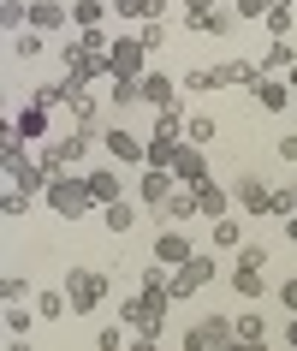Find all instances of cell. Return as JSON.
Returning a JSON list of instances; mask_svg holds the SVG:
<instances>
[{
  "label": "cell",
  "instance_id": "cell-1",
  "mask_svg": "<svg viewBox=\"0 0 297 351\" xmlns=\"http://www.w3.org/2000/svg\"><path fill=\"white\" fill-rule=\"evenodd\" d=\"M167 304H172V292L137 286L131 298H119V322H125L131 333H143V339H161V333H167Z\"/></svg>",
  "mask_w": 297,
  "mask_h": 351
},
{
  "label": "cell",
  "instance_id": "cell-2",
  "mask_svg": "<svg viewBox=\"0 0 297 351\" xmlns=\"http://www.w3.org/2000/svg\"><path fill=\"white\" fill-rule=\"evenodd\" d=\"M48 208L66 215V221H83V215L95 208L90 179H77V173H54V179H48Z\"/></svg>",
  "mask_w": 297,
  "mask_h": 351
},
{
  "label": "cell",
  "instance_id": "cell-3",
  "mask_svg": "<svg viewBox=\"0 0 297 351\" xmlns=\"http://www.w3.org/2000/svg\"><path fill=\"white\" fill-rule=\"evenodd\" d=\"M113 292V280L101 274V268H72L66 274V298H72V315H90L101 310V298Z\"/></svg>",
  "mask_w": 297,
  "mask_h": 351
},
{
  "label": "cell",
  "instance_id": "cell-4",
  "mask_svg": "<svg viewBox=\"0 0 297 351\" xmlns=\"http://www.w3.org/2000/svg\"><path fill=\"white\" fill-rule=\"evenodd\" d=\"M261 274H268V250L244 239L238 244V262H232V292H238V298H261Z\"/></svg>",
  "mask_w": 297,
  "mask_h": 351
},
{
  "label": "cell",
  "instance_id": "cell-5",
  "mask_svg": "<svg viewBox=\"0 0 297 351\" xmlns=\"http://www.w3.org/2000/svg\"><path fill=\"white\" fill-rule=\"evenodd\" d=\"M214 274H220V268H214V256H203V250H196L185 268H172V286H167L172 304H185V298H196L203 286H214Z\"/></svg>",
  "mask_w": 297,
  "mask_h": 351
},
{
  "label": "cell",
  "instance_id": "cell-6",
  "mask_svg": "<svg viewBox=\"0 0 297 351\" xmlns=\"http://www.w3.org/2000/svg\"><path fill=\"white\" fill-rule=\"evenodd\" d=\"M101 149H107L119 167H148V143L137 137V131H125V125H107V131H101Z\"/></svg>",
  "mask_w": 297,
  "mask_h": 351
},
{
  "label": "cell",
  "instance_id": "cell-7",
  "mask_svg": "<svg viewBox=\"0 0 297 351\" xmlns=\"http://www.w3.org/2000/svg\"><path fill=\"white\" fill-rule=\"evenodd\" d=\"M107 66H113V77H143V72H148V48H143V36H113Z\"/></svg>",
  "mask_w": 297,
  "mask_h": 351
},
{
  "label": "cell",
  "instance_id": "cell-8",
  "mask_svg": "<svg viewBox=\"0 0 297 351\" xmlns=\"http://www.w3.org/2000/svg\"><path fill=\"white\" fill-rule=\"evenodd\" d=\"M244 90L256 95V108H261V113H292V108H297L292 84H279V77H268V72H256L250 84H244Z\"/></svg>",
  "mask_w": 297,
  "mask_h": 351
},
{
  "label": "cell",
  "instance_id": "cell-9",
  "mask_svg": "<svg viewBox=\"0 0 297 351\" xmlns=\"http://www.w3.org/2000/svg\"><path fill=\"white\" fill-rule=\"evenodd\" d=\"M226 339H238V333H232V315H203V322H196V328H185V351H214V346H226Z\"/></svg>",
  "mask_w": 297,
  "mask_h": 351
},
{
  "label": "cell",
  "instance_id": "cell-10",
  "mask_svg": "<svg viewBox=\"0 0 297 351\" xmlns=\"http://www.w3.org/2000/svg\"><path fill=\"white\" fill-rule=\"evenodd\" d=\"M60 60H66V72H72L77 84H95V77H113L107 54H90V48H77V42H66V48H60Z\"/></svg>",
  "mask_w": 297,
  "mask_h": 351
},
{
  "label": "cell",
  "instance_id": "cell-11",
  "mask_svg": "<svg viewBox=\"0 0 297 351\" xmlns=\"http://www.w3.org/2000/svg\"><path fill=\"white\" fill-rule=\"evenodd\" d=\"M172 191H179V179H172V173L143 167V179H137V203H143V208H155V215H161V203H167Z\"/></svg>",
  "mask_w": 297,
  "mask_h": 351
},
{
  "label": "cell",
  "instance_id": "cell-12",
  "mask_svg": "<svg viewBox=\"0 0 297 351\" xmlns=\"http://www.w3.org/2000/svg\"><path fill=\"white\" fill-rule=\"evenodd\" d=\"M185 24L203 30V36H226V30L238 24V12H232V6H185Z\"/></svg>",
  "mask_w": 297,
  "mask_h": 351
},
{
  "label": "cell",
  "instance_id": "cell-13",
  "mask_svg": "<svg viewBox=\"0 0 297 351\" xmlns=\"http://www.w3.org/2000/svg\"><path fill=\"white\" fill-rule=\"evenodd\" d=\"M190 256H196V250H190L185 232H179V226H161V239H155V262H161V268H185Z\"/></svg>",
  "mask_w": 297,
  "mask_h": 351
},
{
  "label": "cell",
  "instance_id": "cell-14",
  "mask_svg": "<svg viewBox=\"0 0 297 351\" xmlns=\"http://www.w3.org/2000/svg\"><path fill=\"white\" fill-rule=\"evenodd\" d=\"M77 95H83V84L66 72V77H54V84H36V90H30V101H36V108H72Z\"/></svg>",
  "mask_w": 297,
  "mask_h": 351
},
{
  "label": "cell",
  "instance_id": "cell-15",
  "mask_svg": "<svg viewBox=\"0 0 297 351\" xmlns=\"http://www.w3.org/2000/svg\"><path fill=\"white\" fill-rule=\"evenodd\" d=\"M232 197H238L244 215H268V208H274V185H261L256 173H244L238 185H232Z\"/></svg>",
  "mask_w": 297,
  "mask_h": 351
},
{
  "label": "cell",
  "instance_id": "cell-16",
  "mask_svg": "<svg viewBox=\"0 0 297 351\" xmlns=\"http://www.w3.org/2000/svg\"><path fill=\"white\" fill-rule=\"evenodd\" d=\"M172 179H179V185H203V179H208V161H203V149H196V143H179V155H172Z\"/></svg>",
  "mask_w": 297,
  "mask_h": 351
},
{
  "label": "cell",
  "instance_id": "cell-17",
  "mask_svg": "<svg viewBox=\"0 0 297 351\" xmlns=\"http://www.w3.org/2000/svg\"><path fill=\"white\" fill-rule=\"evenodd\" d=\"M60 24H72L66 0H30V30H60Z\"/></svg>",
  "mask_w": 297,
  "mask_h": 351
},
{
  "label": "cell",
  "instance_id": "cell-18",
  "mask_svg": "<svg viewBox=\"0 0 297 351\" xmlns=\"http://www.w3.org/2000/svg\"><path fill=\"white\" fill-rule=\"evenodd\" d=\"M83 179H90L95 208H107V203H119V197H125V185H119V173H113V167H95V173H83Z\"/></svg>",
  "mask_w": 297,
  "mask_h": 351
},
{
  "label": "cell",
  "instance_id": "cell-19",
  "mask_svg": "<svg viewBox=\"0 0 297 351\" xmlns=\"http://www.w3.org/2000/svg\"><path fill=\"white\" fill-rule=\"evenodd\" d=\"M12 131H18L24 143H42V137H48V108H36V101L18 108V113H12Z\"/></svg>",
  "mask_w": 297,
  "mask_h": 351
},
{
  "label": "cell",
  "instance_id": "cell-20",
  "mask_svg": "<svg viewBox=\"0 0 297 351\" xmlns=\"http://www.w3.org/2000/svg\"><path fill=\"white\" fill-rule=\"evenodd\" d=\"M190 191H196V215H208V221H220L226 203H232V191H220L214 179H203V185H190Z\"/></svg>",
  "mask_w": 297,
  "mask_h": 351
},
{
  "label": "cell",
  "instance_id": "cell-21",
  "mask_svg": "<svg viewBox=\"0 0 297 351\" xmlns=\"http://www.w3.org/2000/svg\"><path fill=\"white\" fill-rule=\"evenodd\" d=\"M190 215H196V191L179 185L167 203H161V226H179V221H190Z\"/></svg>",
  "mask_w": 297,
  "mask_h": 351
},
{
  "label": "cell",
  "instance_id": "cell-22",
  "mask_svg": "<svg viewBox=\"0 0 297 351\" xmlns=\"http://www.w3.org/2000/svg\"><path fill=\"white\" fill-rule=\"evenodd\" d=\"M208 72H214V90H220V84H250L256 66H250L244 54H232V60H220V66H208Z\"/></svg>",
  "mask_w": 297,
  "mask_h": 351
},
{
  "label": "cell",
  "instance_id": "cell-23",
  "mask_svg": "<svg viewBox=\"0 0 297 351\" xmlns=\"http://www.w3.org/2000/svg\"><path fill=\"white\" fill-rule=\"evenodd\" d=\"M172 95H179V84H172L167 72H143V101L148 108H167Z\"/></svg>",
  "mask_w": 297,
  "mask_h": 351
},
{
  "label": "cell",
  "instance_id": "cell-24",
  "mask_svg": "<svg viewBox=\"0 0 297 351\" xmlns=\"http://www.w3.org/2000/svg\"><path fill=\"white\" fill-rule=\"evenodd\" d=\"M101 221H107V232H113V239H125L131 226H137V203H125V197H119V203H107V208H101Z\"/></svg>",
  "mask_w": 297,
  "mask_h": 351
},
{
  "label": "cell",
  "instance_id": "cell-25",
  "mask_svg": "<svg viewBox=\"0 0 297 351\" xmlns=\"http://www.w3.org/2000/svg\"><path fill=\"white\" fill-rule=\"evenodd\" d=\"M36 315H42V322L72 315V298H66V286H48V292H36Z\"/></svg>",
  "mask_w": 297,
  "mask_h": 351
},
{
  "label": "cell",
  "instance_id": "cell-26",
  "mask_svg": "<svg viewBox=\"0 0 297 351\" xmlns=\"http://www.w3.org/2000/svg\"><path fill=\"white\" fill-rule=\"evenodd\" d=\"M107 6H113V0H77V6H72V24H77V30H101Z\"/></svg>",
  "mask_w": 297,
  "mask_h": 351
},
{
  "label": "cell",
  "instance_id": "cell-27",
  "mask_svg": "<svg viewBox=\"0 0 297 351\" xmlns=\"http://www.w3.org/2000/svg\"><path fill=\"white\" fill-rule=\"evenodd\" d=\"M42 315H36V304H30V310H24V304H6V333H12V339H24V333L36 328Z\"/></svg>",
  "mask_w": 297,
  "mask_h": 351
},
{
  "label": "cell",
  "instance_id": "cell-28",
  "mask_svg": "<svg viewBox=\"0 0 297 351\" xmlns=\"http://www.w3.org/2000/svg\"><path fill=\"white\" fill-rule=\"evenodd\" d=\"M232 333H238V339H250V346H261V339H268V322H261L256 310H244V315H232Z\"/></svg>",
  "mask_w": 297,
  "mask_h": 351
},
{
  "label": "cell",
  "instance_id": "cell-29",
  "mask_svg": "<svg viewBox=\"0 0 297 351\" xmlns=\"http://www.w3.org/2000/svg\"><path fill=\"white\" fill-rule=\"evenodd\" d=\"M42 48H48V30H18L12 36V60H36Z\"/></svg>",
  "mask_w": 297,
  "mask_h": 351
},
{
  "label": "cell",
  "instance_id": "cell-30",
  "mask_svg": "<svg viewBox=\"0 0 297 351\" xmlns=\"http://www.w3.org/2000/svg\"><path fill=\"white\" fill-rule=\"evenodd\" d=\"M185 143H196V149L214 143V119H208V113H190L185 119Z\"/></svg>",
  "mask_w": 297,
  "mask_h": 351
},
{
  "label": "cell",
  "instance_id": "cell-31",
  "mask_svg": "<svg viewBox=\"0 0 297 351\" xmlns=\"http://www.w3.org/2000/svg\"><path fill=\"white\" fill-rule=\"evenodd\" d=\"M72 119H77V131H101V108H95V95H77V101H72Z\"/></svg>",
  "mask_w": 297,
  "mask_h": 351
},
{
  "label": "cell",
  "instance_id": "cell-32",
  "mask_svg": "<svg viewBox=\"0 0 297 351\" xmlns=\"http://www.w3.org/2000/svg\"><path fill=\"white\" fill-rule=\"evenodd\" d=\"M244 244V226L232 221V215H220V221H214V250H238Z\"/></svg>",
  "mask_w": 297,
  "mask_h": 351
},
{
  "label": "cell",
  "instance_id": "cell-33",
  "mask_svg": "<svg viewBox=\"0 0 297 351\" xmlns=\"http://www.w3.org/2000/svg\"><path fill=\"white\" fill-rule=\"evenodd\" d=\"M279 66H292V42L274 36L268 48H261V72H279Z\"/></svg>",
  "mask_w": 297,
  "mask_h": 351
},
{
  "label": "cell",
  "instance_id": "cell-34",
  "mask_svg": "<svg viewBox=\"0 0 297 351\" xmlns=\"http://www.w3.org/2000/svg\"><path fill=\"white\" fill-rule=\"evenodd\" d=\"M172 155H179V143H167V137H148V167L172 173Z\"/></svg>",
  "mask_w": 297,
  "mask_h": 351
},
{
  "label": "cell",
  "instance_id": "cell-35",
  "mask_svg": "<svg viewBox=\"0 0 297 351\" xmlns=\"http://www.w3.org/2000/svg\"><path fill=\"white\" fill-rule=\"evenodd\" d=\"M292 24H297V12L285 6V0H279V6H268V36H285Z\"/></svg>",
  "mask_w": 297,
  "mask_h": 351
},
{
  "label": "cell",
  "instance_id": "cell-36",
  "mask_svg": "<svg viewBox=\"0 0 297 351\" xmlns=\"http://www.w3.org/2000/svg\"><path fill=\"white\" fill-rule=\"evenodd\" d=\"M30 203H36L30 191H6V197H0V208H6V221H18V215H30Z\"/></svg>",
  "mask_w": 297,
  "mask_h": 351
},
{
  "label": "cell",
  "instance_id": "cell-37",
  "mask_svg": "<svg viewBox=\"0 0 297 351\" xmlns=\"http://www.w3.org/2000/svg\"><path fill=\"white\" fill-rule=\"evenodd\" d=\"M137 36H143V48L155 54V48L167 42V19H143V30H137Z\"/></svg>",
  "mask_w": 297,
  "mask_h": 351
},
{
  "label": "cell",
  "instance_id": "cell-38",
  "mask_svg": "<svg viewBox=\"0 0 297 351\" xmlns=\"http://www.w3.org/2000/svg\"><path fill=\"white\" fill-rule=\"evenodd\" d=\"M24 292H30V280H24V274H6V280H0V298H6V304H18Z\"/></svg>",
  "mask_w": 297,
  "mask_h": 351
},
{
  "label": "cell",
  "instance_id": "cell-39",
  "mask_svg": "<svg viewBox=\"0 0 297 351\" xmlns=\"http://www.w3.org/2000/svg\"><path fill=\"white\" fill-rule=\"evenodd\" d=\"M268 6H274V0H232L238 19H268Z\"/></svg>",
  "mask_w": 297,
  "mask_h": 351
},
{
  "label": "cell",
  "instance_id": "cell-40",
  "mask_svg": "<svg viewBox=\"0 0 297 351\" xmlns=\"http://www.w3.org/2000/svg\"><path fill=\"white\" fill-rule=\"evenodd\" d=\"M185 90H190V95H203V90H214V72H185Z\"/></svg>",
  "mask_w": 297,
  "mask_h": 351
},
{
  "label": "cell",
  "instance_id": "cell-41",
  "mask_svg": "<svg viewBox=\"0 0 297 351\" xmlns=\"http://www.w3.org/2000/svg\"><path fill=\"white\" fill-rule=\"evenodd\" d=\"M279 161H297V131H285V137H279Z\"/></svg>",
  "mask_w": 297,
  "mask_h": 351
},
{
  "label": "cell",
  "instance_id": "cell-42",
  "mask_svg": "<svg viewBox=\"0 0 297 351\" xmlns=\"http://www.w3.org/2000/svg\"><path fill=\"white\" fill-rule=\"evenodd\" d=\"M279 304H285V310L297 315V280H285V286H279Z\"/></svg>",
  "mask_w": 297,
  "mask_h": 351
},
{
  "label": "cell",
  "instance_id": "cell-43",
  "mask_svg": "<svg viewBox=\"0 0 297 351\" xmlns=\"http://www.w3.org/2000/svg\"><path fill=\"white\" fill-rule=\"evenodd\" d=\"M214 351H268V339H261V346H250V339H226V346H214Z\"/></svg>",
  "mask_w": 297,
  "mask_h": 351
},
{
  "label": "cell",
  "instance_id": "cell-44",
  "mask_svg": "<svg viewBox=\"0 0 297 351\" xmlns=\"http://www.w3.org/2000/svg\"><path fill=\"white\" fill-rule=\"evenodd\" d=\"M125 351H161V339H143V333H131V346Z\"/></svg>",
  "mask_w": 297,
  "mask_h": 351
},
{
  "label": "cell",
  "instance_id": "cell-45",
  "mask_svg": "<svg viewBox=\"0 0 297 351\" xmlns=\"http://www.w3.org/2000/svg\"><path fill=\"white\" fill-rule=\"evenodd\" d=\"M6 351H36V346H30V339H6Z\"/></svg>",
  "mask_w": 297,
  "mask_h": 351
},
{
  "label": "cell",
  "instance_id": "cell-46",
  "mask_svg": "<svg viewBox=\"0 0 297 351\" xmlns=\"http://www.w3.org/2000/svg\"><path fill=\"white\" fill-rule=\"evenodd\" d=\"M285 239H292V244H297V215H292V221H285Z\"/></svg>",
  "mask_w": 297,
  "mask_h": 351
},
{
  "label": "cell",
  "instance_id": "cell-47",
  "mask_svg": "<svg viewBox=\"0 0 297 351\" xmlns=\"http://www.w3.org/2000/svg\"><path fill=\"white\" fill-rule=\"evenodd\" d=\"M285 339H292V351H297V315H292V328H285Z\"/></svg>",
  "mask_w": 297,
  "mask_h": 351
},
{
  "label": "cell",
  "instance_id": "cell-48",
  "mask_svg": "<svg viewBox=\"0 0 297 351\" xmlns=\"http://www.w3.org/2000/svg\"><path fill=\"white\" fill-rule=\"evenodd\" d=\"M190 6H220V0H190Z\"/></svg>",
  "mask_w": 297,
  "mask_h": 351
},
{
  "label": "cell",
  "instance_id": "cell-49",
  "mask_svg": "<svg viewBox=\"0 0 297 351\" xmlns=\"http://www.w3.org/2000/svg\"><path fill=\"white\" fill-rule=\"evenodd\" d=\"M292 90H297V60H292Z\"/></svg>",
  "mask_w": 297,
  "mask_h": 351
},
{
  "label": "cell",
  "instance_id": "cell-50",
  "mask_svg": "<svg viewBox=\"0 0 297 351\" xmlns=\"http://www.w3.org/2000/svg\"><path fill=\"white\" fill-rule=\"evenodd\" d=\"M274 6H279V0H274ZM285 6H292V0H285Z\"/></svg>",
  "mask_w": 297,
  "mask_h": 351
}]
</instances>
